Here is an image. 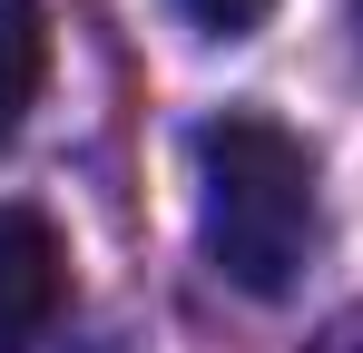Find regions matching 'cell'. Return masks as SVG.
<instances>
[{
	"instance_id": "cell-4",
	"label": "cell",
	"mask_w": 363,
	"mask_h": 353,
	"mask_svg": "<svg viewBox=\"0 0 363 353\" xmlns=\"http://www.w3.org/2000/svg\"><path fill=\"white\" fill-rule=\"evenodd\" d=\"M177 10L206 30V40H245V30H265V20H275V0H177Z\"/></svg>"
},
{
	"instance_id": "cell-6",
	"label": "cell",
	"mask_w": 363,
	"mask_h": 353,
	"mask_svg": "<svg viewBox=\"0 0 363 353\" xmlns=\"http://www.w3.org/2000/svg\"><path fill=\"white\" fill-rule=\"evenodd\" d=\"M354 20H363V0H354Z\"/></svg>"
},
{
	"instance_id": "cell-3",
	"label": "cell",
	"mask_w": 363,
	"mask_h": 353,
	"mask_svg": "<svg viewBox=\"0 0 363 353\" xmlns=\"http://www.w3.org/2000/svg\"><path fill=\"white\" fill-rule=\"evenodd\" d=\"M40 79H50V10L40 0H0V147L20 138Z\"/></svg>"
},
{
	"instance_id": "cell-5",
	"label": "cell",
	"mask_w": 363,
	"mask_h": 353,
	"mask_svg": "<svg viewBox=\"0 0 363 353\" xmlns=\"http://www.w3.org/2000/svg\"><path fill=\"white\" fill-rule=\"evenodd\" d=\"M304 353H363V304H354V314H334V324H324Z\"/></svg>"
},
{
	"instance_id": "cell-1",
	"label": "cell",
	"mask_w": 363,
	"mask_h": 353,
	"mask_svg": "<svg viewBox=\"0 0 363 353\" xmlns=\"http://www.w3.org/2000/svg\"><path fill=\"white\" fill-rule=\"evenodd\" d=\"M314 147L255 108H226L196 138V245L236 294L275 304L295 294L314 255Z\"/></svg>"
},
{
	"instance_id": "cell-2",
	"label": "cell",
	"mask_w": 363,
	"mask_h": 353,
	"mask_svg": "<svg viewBox=\"0 0 363 353\" xmlns=\"http://www.w3.org/2000/svg\"><path fill=\"white\" fill-rule=\"evenodd\" d=\"M69 304V245L40 206H0V353L40 344Z\"/></svg>"
}]
</instances>
